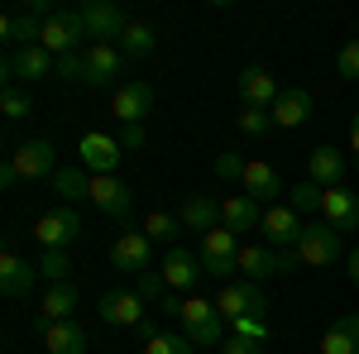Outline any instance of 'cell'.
<instances>
[{"mask_svg":"<svg viewBox=\"0 0 359 354\" xmlns=\"http://www.w3.org/2000/svg\"><path fill=\"white\" fill-rule=\"evenodd\" d=\"M53 191L67 201V206H77V201H91V172L82 163H67L53 172Z\"/></svg>","mask_w":359,"mask_h":354,"instance_id":"27","label":"cell"},{"mask_svg":"<svg viewBox=\"0 0 359 354\" xmlns=\"http://www.w3.org/2000/svg\"><path fill=\"white\" fill-rule=\"evenodd\" d=\"M240 96H245V106L273 110L278 96H283V86H278V77H269L264 67H245V72H240Z\"/></svg>","mask_w":359,"mask_h":354,"instance_id":"21","label":"cell"},{"mask_svg":"<svg viewBox=\"0 0 359 354\" xmlns=\"http://www.w3.org/2000/svg\"><path fill=\"white\" fill-rule=\"evenodd\" d=\"M34 335L43 340L48 354H86V330L77 321H39L34 316Z\"/></svg>","mask_w":359,"mask_h":354,"instance_id":"13","label":"cell"},{"mask_svg":"<svg viewBox=\"0 0 359 354\" xmlns=\"http://www.w3.org/2000/svg\"><path fill=\"white\" fill-rule=\"evenodd\" d=\"M111 268H120V273H149L154 268V240L144 235V230H125L120 240L111 245Z\"/></svg>","mask_w":359,"mask_h":354,"instance_id":"9","label":"cell"},{"mask_svg":"<svg viewBox=\"0 0 359 354\" xmlns=\"http://www.w3.org/2000/svg\"><path fill=\"white\" fill-rule=\"evenodd\" d=\"M335 72H340L345 82H359V39H350V43L340 48V57H335Z\"/></svg>","mask_w":359,"mask_h":354,"instance_id":"42","label":"cell"},{"mask_svg":"<svg viewBox=\"0 0 359 354\" xmlns=\"http://www.w3.org/2000/svg\"><path fill=\"white\" fill-rule=\"evenodd\" d=\"M72 311H77V287L57 282V287H48V297L39 306V321H72Z\"/></svg>","mask_w":359,"mask_h":354,"instance_id":"31","label":"cell"},{"mask_svg":"<svg viewBox=\"0 0 359 354\" xmlns=\"http://www.w3.org/2000/svg\"><path fill=\"white\" fill-rule=\"evenodd\" d=\"M77 154H82L86 172L106 177V172H115V163H120V139H115V135H82Z\"/></svg>","mask_w":359,"mask_h":354,"instance_id":"17","label":"cell"},{"mask_svg":"<svg viewBox=\"0 0 359 354\" xmlns=\"http://www.w3.org/2000/svg\"><path fill=\"white\" fill-rule=\"evenodd\" d=\"M154 110V86L149 82H125L111 96V115L120 125H144V115Z\"/></svg>","mask_w":359,"mask_h":354,"instance_id":"12","label":"cell"},{"mask_svg":"<svg viewBox=\"0 0 359 354\" xmlns=\"http://www.w3.org/2000/svg\"><path fill=\"white\" fill-rule=\"evenodd\" d=\"M67 273H72V259H67V249H43L39 254V278H48V282H67Z\"/></svg>","mask_w":359,"mask_h":354,"instance_id":"35","label":"cell"},{"mask_svg":"<svg viewBox=\"0 0 359 354\" xmlns=\"http://www.w3.org/2000/svg\"><path fill=\"white\" fill-rule=\"evenodd\" d=\"M297 264L302 268H331L335 259L345 254V240H340V230L335 225H326V220H311L302 230V240H297Z\"/></svg>","mask_w":359,"mask_h":354,"instance_id":"1","label":"cell"},{"mask_svg":"<svg viewBox=\"0 0 359 354\" xmlns=\"http://www.w3.org/2000/svg\"><path fill=\"white\" fill-rule=\"evenodd\" d=\"M57 77H62V82H86V48L82 53H62L57 57Z\"/></svg>","mask_w":359,"mask_h":354,"instance_id":"41","label":"cell"},{"mask_svg":"<svg viewBox=\"0 0 359 354\" xmlns=\"http://www.w3.org/2000/svg\"><path fill=\"white\" fill-rule=\"evenodd\" d=\"M135 292H139L144 301H163V297H168V278H163V268H149V273H139Z\"/></svg>","mask_w":359,"mask_h":354,"instance_id":"38","label":"cell"},{"mask_svg":"<svg viewBox=\"0 0 359 354\" xmlns=\"http://www.w3.org/2000/svg\"><path fill=\"white\" fill-rule=\"evenodd\" d=\"M306 120H311V91L287 86V91L278 96V106H273V125L278 130H302Z\"/></svg>","mask_w":359,"mask_h":354,"instance_id":"24","label":"cell"},{"mask_svg":"<svg viewBox=\"0 0 359 354\" xmlns=\"http://www.w3.org/2000/svg\"><path fill=\"white\" fill-rule=\"evenodd\" d=\"M321 354H359V311L340 316V321L321 335Z\"/></svg>","mask_w":359,"mask_h":354,"instance_id":"28","label":"cell"},{"mask_svg":"<svg viewBox=\"0 0 359 354\" xmlns=\"http://www.w3.org/2000/svg\"><path fill=\"white\" fill-rule=\"evenodd\" d=\"M120 149H144V125H120Z\"/></svg>","mask_w":359,"mask_h":354,"instance_id":"45","label":"cell"},{"mask_svg":"<svg viewBox=\"0 0 359 354\" xmlns=\"http://www.w3.org/2000/svg\"><path fill=\"white\" fill-rule=\"evenodd\" d=\"M154 43H158V39H154V29H149V25H130L125 34H120V53H125V57L154 53Z\"/></svg>","mask_w":359,"mask_h":354,"instance_id":"34","label":"cell"},{"mask_svg":"<svg viewBox=\"0 0 359 354\" xmlns=\"http://www.w3.org/2000/svg\"><path fill=\"white\" fill-rule=\"evenodd\" d=\"M350 154H359V115L350 120Z\"/></svg>","mask_w":359,"mask_h":354,"instance_id":"48","label":"cell"},{"mask_svg":"<svg viewBox=\"0 0 359 354\" xmlns=\"http://www.w3.org/2000/svg\"><path fill=\"white\" fill-rule=\"evenodd\" d=\"M34 282H39V264H29L15 249H5V254H0V292H5V297H29Z\"/></svg>","mask_w":359,"mask_h":354,"instance_id":"16","label":"cell"},{"mask_svg":"<svg viewBox=\"0 0 359 354\" xmlns=\"http://www.w3.org/2000/svg\"><path fill=\"white\" fill-rule=\"evenodd\" d=\"M221 225L235 230V235H245V230H259V225H264V211H259L254 196H225L221 201Z\"/></svg>","mask_w":359,"mask_h":354,"instance_id":"25","label":"cell"},{"mask_svg":"<svg viewBox=\"0 0 359 354\" xmlns=\"http://www.w3.org/2000/svg\"><path fill=\"white\" fill-rule=\"evenodd\" d=\"M216 350L221 354H264V345H259V340H240V335H225Z\"/></svg>","mask_w":359,"mask_h":354,"instance_id":"44","label":"cell"},{"mask_svg":"<svg viewBox=\"0 0 359 354\" xmlns=\"http://www.w3.org/2000/svg\"><path fill=\"white\" fill-rule=\"evenodd\" d=\"M345 268H350V278H355V282H359V249H355V254H350V259H345Z\"/></svg>","mask_w":359,"mask_h":354,"instance_id":"49","label":"cell"},{"mask_svg":"<svg viewBox=\"0 0 359 354\" xmlns=\"http://www.w3.org/2000/svg\"><path fill=\"white\" fill-rule=\"evenodd\" d=\"M158 311H163V316H172V321H177V316H182V292H168V297L158 301Z\"/></svg>","mask_w":359,"mask_h":354,"instance_id":"46","label":"cell"},{"mask_svg":"<svg viewBox=\"0 0 359 354\" xmlns=\"http://www.w3.org/2000/svg\"><path fill=\"white\" fill-rule=\"evenodd\" d=\"M264 287L259 282H225L221 292H216V311H221L225 321H235V316H264Z\"/></svg>","mask_w":359,"mask_h":354,"instance_id":"10","label":"cell"},{"mask_svg":"<svg viewBox=\"0 0 359 354\" xmlns=\"http://www.w3.org/2000/svg\"><path fill=\"white\" fill-rule=\"evenodd\" d=\"M96 311H101V321H106V326H135L139 330L144 321H149V316H144V297H139V292H106Z\"/></svg>","mask_w":359,"mask_h":354,"instance_id":"19","label":"cell"},{"mask_svg":"<svg viewBox=\"0 0 359 354\" xmlns=\"http://www.w3.org/2000/svg\"><path fill=\"white\" fill-rule=\"evenodd\" d=\"M177 216H182V225H187V230H201V235H211V230L221 225V201H211V196H187Z\"/></svg>","mask_w":359,"mask_h":354,"instance_id":"29","label":"cell"},{"mask_svg":"<svg viewBox=\"0 0 359 354\" xmlns=\"http://www.w3.org/2000/svg\"><path fill=\"white\" fill-rule=\"evenodd\" d=\"M144 354H192V340L187 335H158L144 345Z\"/></svg>","mask_w":359,"mask_h":354,"instance_id":"43","label":"cell"},{"mask_svg":"<svg viewBox=\"0 0 359 354\" xmlns=\"http://www.w3.org/2000/svg\"><path fill=\"white\" fill-rule=\"evenodd\" d=\"M10 158H15V172L29 177V182H34V177H53L57 172V154H53L48 139H29V144H20Z\"/></svg>","mask_w":359,"mask_h":354,"instance_id":"15","label":"cell"},{"mask_svg":"<svg viewBox=\"0 0 359 354\" xmlns=\"http://www.w3.org/2000/svg\"><path fill=\"white\" fill-rule=\"evenodd\" d=\"M201 254H192V249H168V259H163V278H168V287L172 292H182V297H192V287L201 282Z\"/></svg>","mask_w":359,"mask_h":354,"instance_id":"14","label":"cell"},{"mask_svg":"<svg viewBox=\"0 0 359 354\" xmlns=\"http://www.w3.org/2000/svg\"><path fill=\"white\" fill-rule=\"evenodd\" d=\"M306 177L316 182V187H340V177H345V158L335 154V149H311L306 154Z\"/></svg>","mask_w":359,"mask_h":354,"instance_id":"26","label":"cell"},{"mask_svg":"<svg viewBox=\"0 0 359 354\" xmlns=\"http://www.w3.org/2000/svg\"><path fill=\"white\" fill-rule=\"evenodd\" d=\"M82 25H86V39H91V43H111V39H120V34L130 29V20H125V10L111 5V0H86Z\"/></svg>","mask_w":359,"mask_h":354,"instance_id":"8","label":"cell"},{"mask_svg":"<svg viewBox=\"0 0 359 354\" xmlns=\"http://www.w3.org/2000/svg\"><path fill=\"white\" fill-rule=\"evenodd\" d=\"M91 201H96L101 216H115V220H125L130 211H135V191H130V182H120L115 172L91 177Z\"/></svg>","mask_w":359,"mask_h":354,"instance_id":"11","label":"cell"},{"mask_svg":"<svg viewBox=\"0 0 359 354\" xmlns=\"http://www.w3.org/2000/svg\"><path fill=\"white\" fill-rule=\"evenodd\" d=\"M177 321L187 326V340H192V345H221L225 326H230L221 311H216V301L196 297V292H192V297H182V316H177Z\"/></svg>","mask_w":359,"mask_h":354,"instance_id":"2","label":"cell"},{"mask_svg":"<svg viewBox=\"0 0 359 354\" xmlns=\"http://www.w3.org/2000/svg\"><path fill=\"white\" fill-rule=\"evenodd\" d=\"M0 115H5V120H25V115H34V96L20 91V86H5V91H0Z\"/></svg>","mask_w":359,"mask_h":354,"instance_id":"37","label":"cell"},{"mask_svg":"<svg viewBox=\"0 0 359 354\" xmlns=\"http://www.w3.org/2000/svg\"><path fill=\"white\" fill-rule=\"evenodd\" d=\"M287 196H292V211H297V216H321V201H326V187H316V182L306 177V182H297V187L287 191Z\"/></svg>","mask_w":359,"mask_h":354,"instance_id":"33","label":"cell"},{"mask_svg":"<svg viewBox=\"0 0 359 354\" xmlns=\"http://www.w3.org/2000/svg\"><path fill=\"white\" fill-rule=\"evenodd\" d=\"M43 25H48V20H39L29 5H20V10H10V15L0 20V34H5V43H15V48H34L39 34H43Z\"/></svg>","mask_w":359,"mask_h":354,"instance_id":"22","label":"cell"},{"mask_svg":"<svg viewBox=\"0 0 359 354\" xmlns=\"http://www.w3.org/2000/svg\"><path fill=\"white\" fill-rule=\"evenodd\" d=\"M15 182H20V172H15V158H5V163H0V187L10 191Z\"/></svg>","mask_w":359,"mask_h":354,"instance_id":"47","label":"cell"},{"mask_svg":"<svg viewBox=\"0 0 359 354\" xmlns=\"http://www.w3.org/2000/svg\"><path fill=\"white\" fill-rule=\"evenodd\" d=\"M235 130H240V135H269V130H278V125H273V110L245 106L240 115H235Z\"/></svg>","mask_w":359,"mask_h":354,"instance_id":"36","label":"cell"},{"mask_svg":"<svg viewBox=\"0 0 359 354\" xmlns=\"http://www.w3.org/2000/svg\"><path fill=\"white\" fill-rule=\"evenodd\" d=\"M230 335H240V340H269V326H264V316H235L230 321Z\"/></svg>","mask_w":359,"mask_h":354,"instance_id":"39","label":"cell"},{"mask_svg":"<svg viewBox=\"0 0 359 354\" xmlns=\"http://www.w3.org/2000/svg\"><path fill=\"white\" fill-rule=\"evenodd\" d=\"M82 235V220H77V211L62 201V206H53V211H43V216L34 220V240L43 249H67L72 240Z\"/></svg>","mask_w":359,"mask_h":354,"instance_id":"5","label":"cell"},{"mask_svg":"<svg viewBox=\"0 0 359 354\" xmlns=\"http://www.w3.org/2000/svg\"><path fill=\"white\" fill-rule=\"evenodd\" d=\"M201 268L211 273V278H225V273H240V235L235 230H225L216 225L211 235H201Z\"/></svg>","mask_w":359,"mask_h":354,"instance_id":"3","label":"cell"},{"mask_svg":"<svg viewBox=\"0 0 359 354\" xmlns=\"http://www.w3.org/2000/svg\"><path fill=\"white\" fill-rule=\"evenodd\" d=\"M292 268H297V254H278L269 245H240V273L249 282H264V278H278Z\"/></svg>","mask_w":359,"mask_h":354,"instance_id":"7","label":"cell"},{"mask_svg":"<svg viewBox=\"0 0 359 354\" xmlns=\"http://www.w3.org/2000/svg\"><path fill=\"white\" fill-rule=\"evenodd\" d=\"M125 72V53L115 43H86V82L82 86H106Z\"/></svg>","mask_w":359,"mask_h":354,"instance_id":"18","label":"cell"},{"mask_svg":"<svg viewBox=\"0 0 359 354\" xmlns=\"http://www.w3.org/2000/svg\"><path fill=\"white\" fill-rule=\"evenodd\" d=\"M82 39H86L82 10H57L53 20L43 25V34H39V48H48L53 57H62V53H82Z\"/></svg>","mask_w":359,"mask_h":354,"instance_id":"4","label":"cell"},{"mask_svg":"<svg viewBox=\"0 0 359 354\" xmlns=\"http://www.w3.org/2000/svg\"><path fill=\"white\" fill-rule=\"evenodd\" d=\"M321 220L335 225L340 235L355 230V225H359V196H355V191H345V187H331V191H326V201H321Z\"/></svg>","mask_w":359,"mask_h":354,"instance_id":"23","label":"cell"},{"mask_svg":"<svg viewBox=\"0 0 359 354\" xmlns=\"http://www.w3.org/2000/svg\"><path fill=\"white\" fill-rule=\"evenodd\" d=\"M245 158H240V154H221V158H216V163H211V172H216V177H221V182H245Z\"/></svg>","mask_w":359,"mask_h":354,"instance_id":"40","label":"cell"},{"mask_svg":"<svg viewBox=\"0 0 359 354\" xmlns=\"http://www.w3.org/2000/svg\"><path fill=\"white\" fill-rule=\"evenodd\" d=\"M245 196H254V201H273V196H283V177H278L269 163H249L245 168Z\"/></svg>","mask_w":359,"mask_h":354,"instance_id":"30","label":"cell"},{"mask_svg":"<svg viewBox=\"0 0 359 354\" xmlns=\"http://www.w3.org/2000/svg\"><path fill=\"white\" fill-rule=\"evenodd\" d=\"M259 230H264V240H269V245H292L297 249V240H302V216H297V211H292V206H269V211H264V225H259Z\"/></svg>","mask_w":359,"mask_h":354,"instance_id":"20","label":"cell"},{"mask_svg":"<svg viewBox=\"0 0 359 354\" xmlns=\"http://www.w3.org/2000/svg\"><path fill=\"white\" fill-rule=\"evenodd\" d=\"M182 230H187L182 216H168V211H149V216H144V235H149L154 245H172Z\"/></svg>","mask_w":359,"mask_h":354,"instance_id":"32","label":"cell"},{"mask_svg":"<svg viewBox=\"0 0 359 354\" xmlns=\"http://www.w3.org/2000/svg\"><path fill=\"white\" fill-rule=\"evenodd\" d=\"M43 77H57V57L48 48H15V53L5 57V86L15 82H43Z\"/></svg>","mask_w":359,"mask_h":354,"instance_id":"6","label":"cell"}]
</instances>
